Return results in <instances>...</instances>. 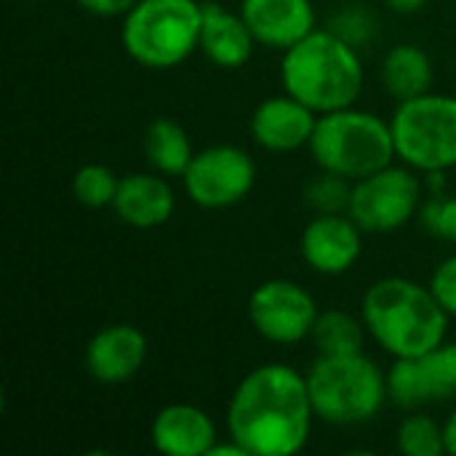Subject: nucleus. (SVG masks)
I'll list each match as a JSON object with an SVG mask.
<instances>
[{
    "label": "nucleus",
    "instance_id": "nucleus-1",
    "mask_svg": "<svg viewBox=\"0 0 456 456\" xmlns=\"http://www.w3.org/2000/svg\"><path fill=\"white\" fill-rule=\"evenodd\" d=\"M315 409L307 374L289 363L251 369L227 406V433L248 456H291L310 441Z\"/></svg>",
    "mask_w": 456,
    "mask_h": 456
},
{
    "label": "nucleus",
    "instance_id": "nucleus-2",
    "mask_svg": "<svg viewBox=\"0 0 456 456\" xmlns=\"http://www.w3.org/2000/svg\"><path fill=\"white\" fill-rule=\"evenodd\" d=\"M361 318L387 355L417 358L446 342L452 315L441 307L430 286L393 275L366 289Z\"/></svg>",
    "mask_w": 456,
    "mask_h": 456
},
{
    "label": "nucleus",
    "instance_id": "nucleus-3",
    "mask_svg": "<svg viewBox=\"0 0 456 456\" xmlns=\"http://www.w3.org/2000/svg\"><path fill=\"white\" fill-rule=\"evenodd\" d=\"M363 80L358 48L334 29H313L281 56L283 91L318 115L353 107Z\"/></svg>",
    "mask_w": 456,
    "mask_h": 456
},
{
    "label": "nucleus",
    "instance_id": "nucleus-4",
    "mask_svg": "<svg viewBox=\"0 0 456 456\" xmlns=\"http://www.w3.org/2000/svg\"><path fill=\"white\" fill-rule=\"evenodd\" d=\"M310 152L321 171L350 182H358L398 158L390 120L358 107L318 115Z\"/></svg>",
    "mask_w": 456,
    "mask_h": 456
},
{
    "label": "nucleus",
    "instance_id": "nucleus-5",
    "mask_svg": "<svg viewBox=\"0 0 456 456\" xmlns=\"http://www.w3.org/2000/svg\"><path fill=\"white\" fill-rule=\"evenodd\" d=\"M307 387L315 417L329 425H363L371 422L387 395V371L369 355H318L307 371Z\"/></svg>",
    "mask_w": 456,
    "mask_h": 456
},
{
    "label": "nucleus",
    "instance_id": "nucleus-6",
    "mask_svg": "<svg viewBox=\"0 0 456 456\" xmlns=\"http://www.w3.org/2000/svg\"><path fill=\"white\" fill-rule=\"evenodd\" d=\"M203 3L139 0L120 27L123 51L142 67L171 69L200 48Z\"/></svg>",
    "mask_w": 456,
    "mask_h": 456
},
{
    "label": "nucleus",
    "instance_id": "nucleus-7",
    "mask_svg": "<svg viewBox=\"0 0 456 456\" xmlns=\"http://www.w3.org/2000/svg\"><path fill=\"white\" fill-rule=\"evenodd\" d=\"M398 160L422 174L456 166V96L422 94L398 102L390 118Z\"/></svg>",
    "mask_w": 456,
    "mask_h": 456
},
{
    "label": "nucleus",
    "instance_id": "nucleus-8",
    "mask_svg": "<svg viewBox=\"0 0 456 456\" xmlns=\"http://www.w3.org/2000/svg\"><path fill=\"white\" fill-rule=\"evenodd\" d=\"M425 187L414 168L385 166L358 182H353L347 214L361 224L363 232H393L401 230L419 214Z\"/></svg>",
    "mask_w": 456,
    "mask_h": 456
},
{
    "label": "nucleus",
    "instance_id": "nucleus-9",
    "mask_svg": "<svg viewBox=\"0 0 456 456\" xmlns=\"http://www.w3.org/2000/svg\"><path fill=\"white\" fill-rule=\"evenodd\" d=\"M187 198L208 211L238 206L256 184L254 158L235 144H214L195 152L182 174Z\"/></svg>",
    "mask_w": 456,
    "mask_h": 456
},
{
    "label": "nucleus",
    "instance_id": "nucleus-10",
    "mask_svg": "<svg viewBox=\"0 0 456 456\" xmlns=\"http://www.w3.org/2000/svg\"><path fill=\"white\" fill-rule=\"evenodd\" d=\"M321 315L307 289L289 278L259 283L248 297V321L254 331L273 345H297L310 339Z\"/></svg>",
    "mask_w": 456,
    "mask_h": 456
},
{
    "label": "nucleus",
    "instance_id": "nucleus-11",
    "mask_svg": "<svg viewBox=\"0 0 456 456\" xmlns=\"http://www.w3.org/2000/svg\"><path fill=\"white\" fill-rule=\"evenodd\" d=\"M387 395L401 409L456 395V342H444L417 358H395L387 369Z\"/></svg>",
    "mask_w": 456,
    "mask_h": 456
},
{
    "label": "nucleus",
    "instance_id": "nucleus-12",
    "mask_svg": "<svg viewBox=\"0 0 456 456\" xmlns=\"http://www.w3.org/2000/svg\"><path fill=\"white\" fill-rule=\"evenodd\" d=\"M299 254L305 265L321 275H342L355 267L363 254V230L347 214H315L302 230Z\"/></svg>",
    "mask_w": 456,
    "mask_h": 456
},
{
    "label": "nucleus",
    "instance_id": "nucleus-13",
    "mask_svg": "<svg viewBox=\"0 0 456 456\" xmlns=\"http://www.w3.org/2000/svg\"><path fill=\"white\" fill-rule=\"evenodd\" d=\"M318 112L310 110L305 102L294 99L291 94L267 96L251 112V136L267 152H297L310 147L315 134Z\"/></svg>",
    "mask_w": 456,
    "mask_h": 456
},
{
    "label": "nucleus",
    "instance_id": "nucleus-14",
    "mask_svg": "<svg viewBox=\"0 0 456 456\" xmlns=\"http://www.w3.org/2000/svg\"><path fill=\"white\" fill-rule=\"evenodd\" d=\"M147 361V337L131 323L99 329L86 345V369L102 385H123L134 379Z\"/></svg>",
    "mask_w": 456,
    "mask_h": 456
},
{
    "label": "nucleus",
    "instance_id": "nucleus-15",
    "mask_svg": "<svg viewBox=\"0 0 456 456\" xmlns=\"http://www.w3.org/2000/svg\"><path fill=\"white\" fill-rule=\"evenodd\" d=\"M118 219L136 230L163 227L176 211V192L168 176L158 171H136L120 176L118 195L112 200Z\"/></svg>",
    "mask_w": 456,
    "mask_h": 456
},
{
    "label": "nucleus",
    "instance_id": "nucleus-16",
    "mask_svg": "<svg viewBox=\"0 0 456 456\" xmlns=\"http://www.w3.org/2000/svg\"><path fill=\"white\" fill-rule=\"evenodd\" d=\"M240 16L259 45L286 51L315 27L313 0H240Z\"/></svg>",
    "mask_w": 456,
    "mask_h": 456
},
{
    "label": "nucleus",
    "instance_id": "nucleus-17",
    "mask_svg": "<svg viewBox=\"0 0 456 456\" xmlns=\"http://www.w3.org/2000/svg\"><path fill=\"white\" fill-rule=\"evenodd\" d=\"M150 438L155 452L166 456H208L219 441L214 419L192 403L163 406L152 425Z\"/></svg>",
    "mask_w": 456,
    "mask_h": 456
},
{
    "label": "nucleus",
    "instance_id": "nucleus-18",
    "mask_svg": "<svg viewBox=\"0 0 456 456\" xmlns=\"http://www.w3.org/2000/svg\"><path fill=\"white\" fill-rule=\"evenodd\" d=\"M256 37L248 29L246 19L227 11L219 3H203V24H200V53L224 69L243 67L256 48Z\"/></svg>",
    "mask_w": 456,
    "mask_h": 456
},
{
    "label": "nucleus",
    "instance_id": "nucleus-19",
    "mask_svg": "<svg viewBox=\"0 0 456 456\" xmlns=\"http://www.w3.org/2000/svg\"><path fill=\"white\" fill-rule=\"evenodd\" d=\"M382 83L398 99H414L433 86V59L417 43H398L382 59Z\"/></svg>",
    "mask_w": 456,
    "mask_h": 456
},
{
    "label": "nucleus",
    "instance_id": "nucleus-20",
    "mask_svg": "<svg viewBox=\"0 0 456 456\" xmlns=\"http://www.w3.org/2000/svg\"><path fill=\"white\" fill-rule=\"evenodd\" d=\"M195 147L190 142V134L171 118H155L144 131V155L150 166L163 176H179L187 171V166L195 158Z\"/></svg>",
    "mask_w": 456,
    "mask_h": 456
},
{
    "label": "nucleus",
    "instance_id": "nucleus-21",
    "mask_svg": "<svg viewBox=\"0 0 456 456\" xmlns=\"http://www.w3.org/2000/svg\"><path fill=\"white\" fill-rule=\"evenodd\" d=\"M366 323L345 310H321L315 329L310 334L318 355H347V353H363L366 339Z\"/></svg>",
    "mask_w": 456,
    "mask_h": 456
},
{
    "label": "nucleus",
    "instance_id": "nucleus-22",
    "mask_svg": "<svg viewBox=\"0 0 456 456\" xmlns=\"http://www.w3.org/2000/svg\"><path fill=\"white\" fill-rule=\"evenodd\" d=\"M398 452L406 456H444V425H438L428 414H409L401 419L395 433Z\"/></svg>",
    "mask_w": 456,
    "mask_h": 456
},
{
    "label": "nucleus",
    "instance_id": "nucleus-23",
    "mask_svg": "<svg viewBox=\"0 0 456 456\" xmlns=\"http://www.w3.org/2000/svg\"><path fill=\"white\" fill-rule=\"evenodd\" d=\"M120 176L104 163H86L72 176V195L86 208H112Z\"/></svg>",
    "mask_w": 456,
    "mask_h": 456
},
{
    "label": "nucleus",
    "instance_id": "nucleus-24",
    "mask_svg": "<svg viewBox=\"0 0 456 456\" xmlns=\"http://www.w3.org/2000/svg\"><path fill=\"white\" fill-rule=\"evenodd\" d=\"M350 192H353V182L337 174L323 171L321 176H315L307 184V200L318 214H337V211H347L350 203Z\"/></svg>",
    "mask_w": 456,
    "mask_h": 456
},
{
    "label": "nucleus",
    "instance_id": "nucleus-25",
    "mask_svg": "<svg viewBox=\"0 0 456 456\" xmlns=\"http://www.w3.org/2000/svg\"><path fill=\"white\" fill-rule=\"evenodd\" d=\"M422 224L441 240L456 243V195H430L419 208Z\"/></svg>",
    "mask_w": 456,
    "mask_h": 456
},
{
    "label": "nucleus",
    "instance_id": "nucleus-26",
    "mask_svg": "<svg viewBox=\"0 0 456 456\" xmlns=\"http://www.w3.org/2000/svg\"><path fill=\"white\" fill-rule=\"evenodd\" d=\"M430 289L436 294V299L441 302V307L456 318V254L446 256L430 278Z\"/></svg>",
    "mask_w": 456,
    "mask_h": 456
},
{
    "label": "nucleus",
    "instance_id": "nucleus-27",
    "mask_svg": "<svg viewBox=\"0 0 456 456\" xmlns=\"http://www.w3.org/2000/svg\"><path fill=\"white\" fill-rule=\"evenodd\" d=\"M80 8H86L94 16L102 19H115V16H126L139 0H77Z\"/></svg>",
    "mask_w": 456,
    "mask_h": 456
},
{
    "label": "nucleus",
    "instance_id": "nucleus-28",
    "mask_svg": "<svg viewBox=\"0 0 456 456\" xmlns=\"http://www.w3.org/2000/svg\"><path fill=\"white\" fill-rule=\"evenodd\" d=\"M387 3V8L393 11V13H401V16H409V13H417V11H422L430 0H385Z\"/></svg>",
    "mask_w": 456,
    "mask_h": 456
},
{
    "label": "nucleus",
    "instance_id": "nucleus-29",
    "mask_svg": "<svg viewBox=\"0 0 456 456\" xmlns=\"http://www.w3.org/2000/svg\"><path fill=\"white\" fill-rule=\"evenodd\" d=\"M444 444H446V454L456 456V409L444 422Z\"/></svg>",
    "mask_w": 456,
    "mask_h": 456
}]
</instances>
